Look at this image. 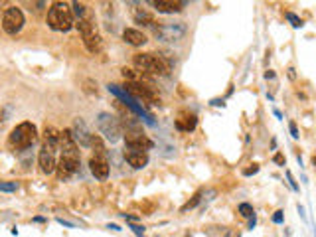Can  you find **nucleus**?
Segmentation results:
<instances>
[{
	"instance_id": "obj_27",
	"label": "nucleus",
	"mask_w": 316,
	"mask_h": 237,
	"mask_svg": "<svg viewBox=\"0 0 316 237\" xmlns=\"http://www.w3.org/2000/svg\"><path fill=\"white\" fill-rule=\"evenodd\" d=\"M285 221V215H283V212L281 210H277L275 214H273V223H277V225H281Z\"/></svg>"
},
{
	"instance_id": "obj_9",
	"label": "nucleus",
	"mask_w": 316,
	"mask_h": 237,
	"mask_svg": "<svg viewBox=\"0 0 316 237\" xmlns=\"http://www.w3.org/2000/svg\"><path fill=\"white\" fill-rule=\"evenodd\" d=\"M125 145H127V151L146 152L154 147V142L142 130H133V132H125Z\"/></svg>"
},
{
	"instance_id": "obj_3",
	"label": "nucleus",
	"mask_w": 316,
	"mask_h": 237,
	"mask_svg": "<svg viewBox=\"0 0 316 237\" xmlns=\"http://www.w3.org/2000/svg\"><path fill=\"white\" fill-rule=\"evenodd\" d=\"M36 140H38L36 125L30 123V121H24V123H20V125H16L12 129V132L8 136V145L14 151H26V149H30L34 145Z\"/></svg>"
},
{
	"instance_id": "obj_29",
	"label": "nucleus",
	"mask_w": 316,
	"mask_h": 237,
	"mask_svg": "<svg viewBox=\"0 0 316 237\" xmlns=\"http://www.w3.org/2000/svg\"><path fill=\"white\" fill-rule=\"evenodd\" d=\"M259 172V164H251V168H245L243 170V176H253Z\"/></svg>"
},
{
	"instance_id": "obj_10",
	"label": "nucleus",
	"mask_w": 316,
	"mask_h": 237,
	"mask_svg": "<svg viewBox=\"0 0 316 237\" xmlns=\"http://www.w3.org/2000/svg\"><path fill=\"white\" fill-rule=\"evenodd\" d=\"M71 134H73V138H75V142H77L79 147H83V149H89V147H91L93 132H91V129L87 127V123H85L81 117H77V119L73 121Z\"/></svg>"
},
{
	"instance_id": "obj_16",
	"label": "nucleus",
	"mask_w": 316,
	"mask_h": 237,
	"mask_svg": "<svg viewBox=\"0 0 316 237\" xmlns=\"http://www.w3.org/2000/svg\"><path fill=\"white\" fill-rule=\"evenodd\" d=\"M123 40H125L129 45H135V47L146 43V36H144L140 30H136V28H125V30H123Z\"/></svg>"
},
{
	"instance_id": "obj_14",
	"label": "nucleus",
	"mask_w": 316,
	"mask_h": 237,
	"mask_svg": "<svg viewBox=\"0 0 316 237\" xmlns=\"http://www.w3.org/2000/svg\"><path fill=\"white\" fill-rule=\"evenodd\" d=\"M89 168H91V174L97 178V180H105L109 176V162L105 160V158H97L93 156L89 160Z\"/></svg>"
},
{
	"instance_id": "obj_39",
	"label": "nucleus",
	"mask_w": 316,
	"mask_h": 237,
	"mask_svg": "<svg viewBox=\"0 0 316 237\" xmlns=\"http://www.w3.org/2000/svg\"><path fill=\"white\" fill-rule=\"evenodd\" d=\"M273 113H275V117H277V119H283V115H281V111H277V109H275Z\"/></svg>"
},
{
	"instance_id": "obj_23",
	"label": "nucleus",
	"mask_w": 316,
	"mask_h": 237,
	"mask_svg": "<svg viewBox=\"0 0 316 237\" xmlns=\"http://www.w3.org/2000/svg\"><path fill=\"white\" fill-rule=\"evenodd\" d=\"M237 212H239V214H241L243 217H253V215H255V210H253V206H251V204H245V202L237 206Z\"/></svg>"
},
{
	"instance_id": "obj_24",
	"label": "nucleus",
	"mask_w": 316,
	"mask_h": 237,
	"mask_svg": "<svg viewBox=\"0 0 316 237\" xmlns=\"http://www.w3.org/2000/svg\"><path fill=\"white\" fill-rule=\"evenodd\" d=\"M20 188L18 182H0V192H16V190Z\"/></svg>"
},
{
	"instance_id": "obj_17",
	"label": "nucleus",
	"mask_w": 316,
	"mask_h": 237,
	"mask_svg": "<svg viewBox=\"0 0 316 237\" xmlns=\"http://www.w3.org/2000/svg\"><path fill=\"white\" fill-rule=\"evenodd\" d=\"M83 43H85V47H87L91 54H101L103 47H105L103 38L99 36V32H97V34H91V36H87V38H83Z\"/></svg>"
},
{
	"instance_id": "obj_32",
	"label": "nucleus",
	"mask_w": 316,
	"mask_h": 237,
	"mask_svg": "<svg viewBox=\"0 0 316 237\" xmlns=\"http://www.w3.org/2000/svg\"><path fill=\"white\" fill-rule=\"evenodd\" d=\"M212 105L214 107H224L226 103H224V99H212Z\"/></svg>"
},
{
	"instance_id": "obj_15",
	"label": "nucleus",
	"mask_w": 316,
	"mask_h": 237,
	"mask_svg": "<svg viewBox=\"0 0 316 237\" xmlns=\"http://www.w3.org/2000/svg\"><path fill=\"white\" fill-rule=\"evenodd\" d=\"M125 160L129 162V166H133L135 170H140L148 164V152H138V151H125Z\"/></svg>"
},
{
	"instance_id": "obj_26",
	"label": "nucleus",
	"mask_w": 316,
	"mask_h": 237,
	"mask_svg": "<svg viewBox=\"0 0 316 237\" xmlns=\"http://www.w3.org/2000/svg\"><path fill=\"white\" fill-rule=\"evenodd\" d=\"M129 229H133V233H135V235H138V237H142V235H144V227H142V225L129 223Z\"/></svg>"
},
{
	"instance_id": "obj_18",
	"label": "nucleus",
	"mask_w": 316,
	"mask_h": 237,
	"mask_svg": "<svg viewBox=\"0 0 316 237\" xmlns=\"http://www.w3.org/2000/svg\"><path fill=\"white\" fill-rule=\"evenodd\" d=\"M75 28L79 30V34H81L83 38H87V36H91V34H97V26H95L93 16H87V18H83V20H77V22H75Z\"/></svg>"
},
{
	"instance_id": "obj_38",
	"label": "nucleus",
	"mask_w": 316,
	"mask_h": 237,
	"mask_svg": "<svg viewBox=\"0 0 316 237\" xmlns=\"http://www.w3.org/2000/svg\"><path fill=\"white\" fill-rule=\"evenodd\" d=\"M287 71H289V77H291V79H294V77H296V73H294V69H293V67H289Z\"/></svg>"
},
{
	"instance_id": "obj_36",
	"label": "nucleus",
	"mask_w": 316,
	"mask_h": 237,
	"mask_svg": "<svg viewBox=\"0 0 316 237\" xmlns=\"http://www.w3.org/2000/svg\"><path fill=\"white\" fill-rule=\"evenodd\" d=\"M251 221H249V229H253L255 227V223H257V215H253V217H249Z\"/></svg>"
},
{
	"instance_id": "obj_40",
	"label": "nucleus",
	"mask_w": 316,
	"mask_h": 237,
	"mask_svg": "<svg viewBox=\"0 0 316 237\" xmlns=\"http://www.w3.org/2000/svg\"><path fill=\"white\" fill-rule=\"evenodd\" d=\"M312 164H314V168H316V156H314V158H312Z\"/></svg>"
},
{
	"instance_id": "obj_28",
	"label": "nucleus",
	"mask_w": 316,
	"mask_h": 237,
	"mask_svg": "<svg viewBox=\"0 0 316 237\" xmlns=\"http://www.w3.org/2000/svg\"><path fill=\"white\" fill-rule=\"evenodd\" d=\"M285 174H287V180H289V184H291V188L294 190V192H298V184L294 182V178H293V174H291V170H287Z\"/></svg>"
},
{
	"instance_id": "obj_2",
	"label": "nucleus",
	"mask_w": 316,
	"mask_h": 237,
	"mask_svg": "<svg viewBox=\"0 0 316 237\" xmlns=\"http://www.w3.org/2000/svg\"><path fill=\"white\" fill-rule=\"evenodd\" d=\"M73 12L66 2H54L47 10V26L56 32H69L75 26Z\"/></svg>"
},
{
	"instance_id": "obj_31",
	"label": "nucleus",
	"mask_w": 316,
	"mask_h": 237,
	"mask_svg": "<svg viewBox=\"0 0 316 237\" xmlns=\"http://www.w3.org/2000/svg\"><path fill=\"white\" fill-rule=\"evenodd\" d=\"M58 223H62V225H66V227H75L73 221H68V219H64V217H58Z\"/></svg>"
},
{
	"instance_id": "obj_7",
	"label": "nucleus",
	"mask_w": 316,
	"mask_h": 237,
	"mask_svg": "<svg viewBox=\"0 0 316 237\" xmlns=\"http://www.w3.org/2000/svg\"><path fill=\"white\" fill-rule=\"evenodd\" d=\"M24 22H26L24 12L18 6H10V8H6L4 16H2V30L8 36H16L24 28Z\"/></svg>"
},
{
	"instance_id": "obj_4",
	"label": "nucleus",
	"mask_w": 316,
	"mask_h": 237,
	"mask_svg": "<svg viewBox=\"0 0 316 237\" xmlns=\"http://www.w3.org/2000/svg\"><path fill=\"white\" fill-rule=\"evenodd\" d=\"M97 129L105 136V140H109V142H117L123 136L121 121L111 113H99L97 115Z\"/></svg>"
},
{
	"instance_id": "obj_20",
	"label": "nucleus",
	"mask_w": 316,
	"mask_h": 237,
	"mask_svg": "<svg viewBox=\"0 0 316 237\" xmlns=\"http://www.w3.org/2000/svg\"><path fill=\"white\" fill-rule=\"evenodd\" d=\"M91 149L95 151V156H97V158H105V160H107V151H105V145H103L101 136L93 134V140H91Z\"/></svg>"
},
{
	"instance_id": "obj_8",
	"label": "nucleus",
	"mask_w": 316,
	"mask_h": 237,
	"mask_svg": "<svg viewBox=\"0 0 316 237\" xmlns=\"http://www.w3.org/2000/svg\"><path fill=\"white\" fill-rule=\"evenodd\" d=\"M56 145H51V142H45L44 140V145H42V151L38 154V162H40V170L44 174H51L56 170L58 162H56Z\"/></svg>"
},
{
	"instance_id": "obj_33",
	"label": "nucleus",
	"mask_w": 316,
	"mask_h": 237,
	"mask_svg": "<svg viewBox=\"0 0 316 237\" xmlns=\"http://www.w3.org/2000/svg\"><path fill=\"white\" fill-rule=\"evenodd\" d=\"M277 164H285V156L283 154H275V158H273Z\"/></svg>"
},
{
	"instance_id": "obj_1",
	"label": "nucleus",
	"mask_w": 316,
	"mask_h": 237,
	"mask_svg": "<svg viewBox=\"0 0 316 237\" xmlns=\"http://www.w3.org/2000/svg\"><path fill=\"white\" fill-rule=\"evenodd\" d=\"M133 64L144 75H168L172 71L170 60L158 54H136L133 58Z\"/></svg>"
},
{
	"instance_id": "obj_5",
	"label": "nucleus",
	"mask_w": 316,
	"mask_h": 237,
	"mask_svg": "<svg viewBox=\"0 0 316 237\" xmlns=\"http://www.w3.org/2000/svg\"><path fill=\"white\" fill-rule=\"evenodd\" d=\"M188 28L184 22H164L158 28H154V38L166 42V43H176L186 36Z\"/></svg>"
},
{
	"instance_id": "obj_35",
	"label": "nucleus",
	"mask_w": 316,
	"mask_h": 237,
	"mask_svg": "<svg viewBox=\"0 0 316 237\" xmlns=\"http://www.w3.org/2000/svg\"><path fill=\"white\" fill-rule=\"evenodd\" d=\"M265 79H275V71H265Z\"/></svg>"
},
{
	"instance_id": "obj_34",
	"label": "nucleus",
	"mask_w": 316,
	"mask_h": 237,
	"mask_svg": "<svg viewBox=\"0 0 316 237\" xmlns=\"http://www.w3.org/2000/svg\"><path fill=\"white\" fill-rule=\"evenodd\" d=\"M296 210H298V214H300V217H302V219H306V214H304V208H302L300 204L296 206Z\"/></svg>"
},
{
	"instance_id": "obj_22",
	"label": "nucleus",
	"mask_w": 316,
	"mask_h": 237,
	"mask_svg": "<svg viewBox=\"0 0 316 237\" xmlns=\"http://www.w3.org/2000/svg\"><path fill=\"white\" fill-rule=\"evenodd\" d=\"M200 202H202V192H198V194H196V196H194V198H192V200H190L188 204H184L180 212H182V214H186L188 210H194V208H196V206H198Z\"/></svg>"
},
{
	"instance_id": "obj_6",
	"label": "nucleus",
	"mask_w": 316,
	"mask_h": 237,
	"mask_svg": "<svg viewBox=\"0 0 316 237\" xmlns=\"http://www.w3.org/2000/svg\"><path fill=\"white\" fill-rule=\"evenodd\" d=\"M107 89H109L111 93H115V95H117V97H119L121 101H125V105H127V107H129V109H131V111H133L135 115L142 117V119H144V121H146L148 125H154L152 117H150V115L146 113V109H144L142 105H138V101H136V99L133 97L131 93H127V91H125V89H121L119 85H107Z\"/></svg>"
},
{
	"instance_id": "obj_30",
	"label": "nucleus",
	"mask_w": 316,
	"mask_h": 237,
	"mask_svg": "<svg viewBox=\"0 0 316 237\" xmlns=\"http://www.w3.org/2000/svg\"><path fill=\"white\" fill-rule=\"evenodd\" d=\"M289 129H291V136H293V138H298V136H300V134H298V129H296V123H294V121H291V123H289Z\"/></svg>"
},
{
	"instance_id": "obj_25",
	"label": "nucleus",
	"mask_w": 316,
	"mask_h": 237,
	"mask_svg": "<svg viewBox=\"0 0 316 237\" xmlns=\"http://www.w3.org/2000/svg\"><path fill=\"white\" fill-rule=\"evenodd\" d=\"M285 18L291 22V26H293V28H302V26H304V22H302L294 12H287V14H285Z\"/></svg>"
},
{
	"instance_id": "obj_13",
	"label": "nucleus",
	"mask_w": 316,
	"mask_h": 237,
	"mask_svg": "<svg viewBox=\"0 0 316 237\" xmlns=\"http://www.w3.org/2000/svg\"><path fill=\"white\" fill-rule=\"evenodd\" d=\"M150 4L162 14H176V12H182L186 6V2H180V0H154Z\"/></svg>"
},
{
	"instance_id": "obj_19",
	"label": "nucleus",
	"mask_w": 316,
	"mask_h": 237,
	"mask_svg": "<svg viewBox=\"0 0 316 237\" xmlns=\"http://www.w3.org/2000/svg\"><path fill=\"white\" fill-rule=\"evenodd\" d=\"M135 24H140V26H154L156 22H154V16L150 14V12H146V10H138L136 14H135Z\"/></svg>"
},
{
	"instance_id": "obj_21",
	"label": "nucleus",
	"mask_w": 316,
	"mask_h": 237,
	"mask_svg": "<svg viewBox=\"0 0 316 237\" xmlns=\"http://www.w3.org/2000/svg\"><path fill=\"white\" fill-rule=\"evenodd\" d=\"M71 6H73L71 12H73V16H75L77 20H83V18H87V16H93V14L89 12V8H87L85 4H81V2H73Z\"/></svg>"
},
{
	"instance_id": "obj_12",
	"label": "nucleus",
	"mask_w": 316,
	"mask_h": 237,
	"mask_svg": "<svg viewBox=\"0 0 316 237\" xmlns=\"http://www.w3.org/2000/svg\"><path fill=\"white\" fill-rule=\"evenodd\" d=\"M174 127L182 132H190L198 127V117L196 113H190V111H180L178 117L174 119Z\"/></svg>"
},
{
	"instance_id": "obj_11",
	"label": "nucleus",
	"mask_w": 316,
	"mask_h": 237,
	"mask_svg": "<svg viewBox=\"0 0 316 237\" xmlns=\"http://www.w3.org/2000/svg\"><path fill=\"white\" fill-rule=\"evenodd\" d=\"M79 162H81V158L62 156V158H60V162H58V166H56L58 178H60V180H68V178H71V176H73V174L77 172V168H79Z\"/></svg>"
},
{
	"instance_id": "obj_37",
	"label": "nucleus",
	"mask_w": 316,
	"mask_h": 237,
	"mask_svg": "<svg viewBox=\"0 0 316 237\" xmlns=\"http://www.w3.org/2000/svg\"><path fill=\"white\" fill-rule=\"evenodd\" d=\"M107 227H109V229H113V231H121V227H119L117 223H109Z\"/></svg>"
}]
</instances>
